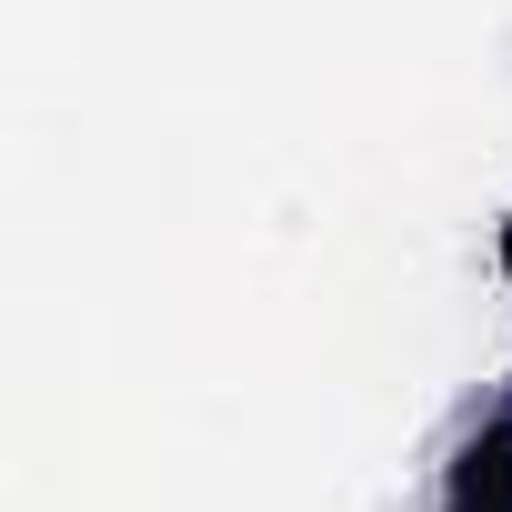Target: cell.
Instances as JSON below:
<instances>
[{
	"label": "cell",
	"mask_w": 512,
	"mask_h": 512,
	"mask_svg": "<svg viewBox=\"0 0 512 512\" xmlns=\"http://www.w3.org/2000/svg\"><path fill=\"white\" fill-rule=\"evenodd\" d=\"M442 512H512V392L462 432V452L442 472Z\"/></svg>",
	"instance_id": "1"
}]
</instances>
